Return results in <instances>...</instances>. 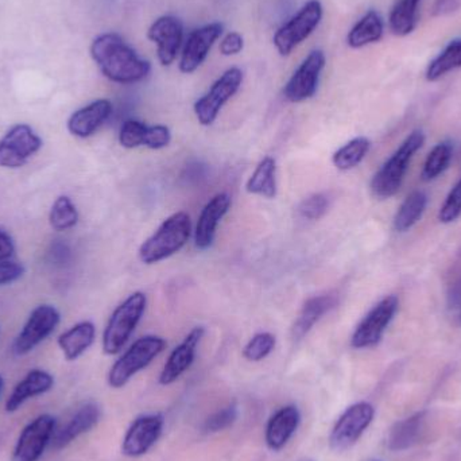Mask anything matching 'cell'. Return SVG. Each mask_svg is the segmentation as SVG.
<instances>
[{
	"instance_id": "43",
	"label": "cell",
	"mask_w": 461,
	"mask_h": 461,
	"mask_svg": "<svg viewBox=\"0 0 461 461\" xmlns=\"http://www.w3.org/2000/svg\"><path fill=\"white\" fill-rule=\"evenodd\" d=\"M15 251L13 239L5 230H0V262L13 257Z\"/></svg>"
},
{
	"instance_id": "39",
	"label": "cell",
	"mask_w": 461,
	"mask_h": 461,
	"mask_svg": "<svg viewBox=\"0 0 461 461\" xmlns=\"http://www.w3.org/2000/svg\"><path fill=\"white\" fill-rule=\"evenodd\" d=\"M170 140H172V134H170L169 127L157 124V126H148L143 146L151 150H159V149L167 148Z\"/></svg>"
},
{
	"instance_id": "8",
	"label": "cell",
	"mask_w": 461,
	"mask_h": 461,
	"mask_svg": "<svg viewBox=\"0 0 461 461\" xmlns=\"http://www.w3.org/2000/svg\"><path fill=\"white\" fill-rule=\"evenodd\" d=\"M398 305L400 301L395 295H389L379 301L357 325L351 338V346L357 349H365L381 343L384 330L397 313Z\"/></svg>"
},
{
	"instance_id": "14",
	"label": "cell",
	"mask_w": 461,
	"mask_h": 461,
	"mask_svg": "<svg viewBox=\"0 0 461 461\" xmlns=\"http://www.w3.org/2000/svg\"><path fill=\"white\" fill-rule=\"evenodd\" d=\"M164 427L165 419L162 414L138 417L124 435L122 452L129 457L143 456L156 446Z\"/></svg>"
},
{
	"instance_id": "4",
	"label": "cell",
	"mask_w": 461,
	"mask_h": 461,
	"mask_svg": "<svg viewBox=\"0 0 461 461\" xmlns=\"http://www.w3.org/2000/svg\"><path fill=\"white\" fill-rule=\"evenodd\" d=\"M148 305L145 293L135 292L127 297L110 317L103 335V351L105 355L119 354L140 324Z\"/></svg>"
},
{
	"instance_id": "17",
	"label": "cell",
	"mask_w": 461,
	"mask_h": 461,
	"mask_svg": "<svg viewBox=\"0 0 461 461\" xmlns=\"http://www.w3.org/2000/svg\"><path fill=\"white\" fill-rule=\"evenodd\" d=\"M205 330L203 327H196L188 333L183 343L176 347L170 354L169 359L165 363L159 375V384L169 386L175 384L183 374L191 368L196 357V349L204 336Z\"/></svg>"
},
{
	"instance_id": "15",
	"label": "cell",
	"mask_w": 461,
	"mask_h": 461,
	"mask_svg": "<svg viewBox=\"0 0 461 461\" xmlns=\"http://www.w3.org/2000/svg\"><path fill=\"white\" fill-rule=\"evenodd\" d=\"M149 40L157 43V56L164 67L175 62L184 38V26L180 19L164 15L157 19L148 32Z\"/></svg>"
},
{
	"instance_id": "19",
	"label": "cell",
	"mask_w": 461,
	"mask_h": 461,
	"mask_svg": "<svg viewBox=\"0 0 461 461\" xmlns=\"http://www.w3.org/2000/svg\"><path fill=\"white\" fill-rule=\"evenodd\" d=\"M230 208V197L227 194H219L210 200L203 208L194 232V243L197 249H207L215 240L216 230L221 219L227 215Z\"/></svg>"
},
{
	"instance_id": "1",
	"label": "cell",
	"mask_w": 461,
	"mask_h": 461,
	"mask_svg": "<svg viewBox=\"0 0 461 461\" xmlns=\"http://www.w3.org/2000/svg\"><path fill=\"white\" fill-rule=\"evenodd\" d=\"M91 56L103 75L113 83H140L151 70L150 62L140 59L137 51L116 32L95 38Z\"/></svg>"
},
{
	"instance_id": "11",
	"label": "cell",
	"mask_w": 461,
	"mask_h": 461,
	"mask_svg": "<svg viewBox=\"0 0 461 461\" xmlns=\"http://www.w3.org/2000/svg\"><path fill=\"white\" fill-rule=\"evenodd\" d=\"M56 419L50 414H41L22 429L14 448L13 461H38L46 447L53 440Z\"/></svg>"
},
{
	"instance_id": "5",
	"label": "cell",
	"mask_w": 461,
	"mask_h": 461,
	"mask_svg": "<svg viewBox=\"0 0 461 461\" xmlns=\"http://www.w3.org/2000/svg\"><path fill=\"white\" fill-rule=\"evenodd\" d=\"M167 348V341L159 336L149 335L138 339L111 367L108 384L113 389H122L132 376L145 370Z\"/></svg>"
},
{
	"instance_id": "40",
	"label": "cell",
	"mask_w": 461,
	"mask_h": 461,
	"mask_svg": "<svg viewBox=\"0 0 461 461\" xmlns=\"http://www.w3.org/2000/svg\"><path fill=\"white\" fill-rule=\"evenodd\" d=\"M24 267L21 263L8 262V260H2L0 262V286L13 284L23 276Z\"/></svg>"
},
{
	"instance_id": "36",
	"label": "cell",
	"mask_w": 461,
	"mask_h": 461,
	"mask_svg": "<svg viewBox=\"0 0 461 461\" xmlns=\"http://www.w3.org/2000/svg\"><path fill=\"white\" fill-rule=\"evenodd\" d=\"M238 416V406L232 403V405L226 406V408L221 409L212 416L208 417L203 429L205 433H218L229 429L230 427L235 424Z\"/></svg>"
},
{
	"instance_id": "2",
	"label": "cell",
	"mask_w": 461,
	"mask_h": 461,
	"mask_svg": "<svg viewBox=\"0 0 461 461\" xmlns=\"http://www.w3.org/2000/svg\"><path fill=\"white\" fill-rule=\"evenodd\" d=\"M192 233L188 213L177 212L169 216L159 229L140 246V258L145 265H154L180 251Z\"/></svg>"
},
{
	"instance_id": "31",
	"label": "cell",
	"mask_w": 461,
	"mask_h": 461,
	"mask_svg": "<svg viewBox=\"0 0 461 461\" xmlns=\"http://www.w3.org/2000/svg\"><path fill=\"white\" fill-rule=\"evenodd\" d=\"M371 149V142L368 138L357 137L354 140H349L348 143L339 149L332 157L333 165L338 167L339 170L354 169L357 167L363 159L367 156L368 151Z\"/></svg>"
},
{
	"instance_id": "44",
	"label": "cell",
	"mask_w": 461,
	"mask_h": 461,
	"mask_svg": "<svg viewBox=\"0 0 461 461\" xmlns=\"http://www.w3.org/2000/svg\"><path fill=\"white\" fill-rule=\"evenodd\" d=\"M3 389V378L0 376V392H2Z\"/></svg>"
},
{
	"instance_id": "27",
	"label": "cell",
	"mask_w": 461,
	"mask_h": 461,
	"mask_svg": "<svg viewBox=\"0 0 461 461\" xmlns=\"http://www.w3.org/2000/svg\"><path fill=\"white\" fill-rule=\"evenodd\" d=\"M424 414L417 413L395 424L389 435V448L392 451H405L419 441L424 424Z\"/></svg>"
},
{
	"instance_id": "20",
	"label": "cell",
	"mask_w": 461,
	"mask_h": 461,
	"mask_svg": "<svg viewBox=\"0 0 461 461\" xmlns=\"http://www.w3.org/2000/svg\"><path fill=\"white\" fill-rule=\"evenodd\" d=\"M113 113V103L99 99L72 113L68 121V130L77 138H89L94 135Z\"/></svg>"
},
{
	"instance_id": "10",
	"label": "cell",
	"mask_w": 461,
	"mask_h": 461,
	"mask_svg": "<svg viewBox=\"0 0 461 461\" xmlns=\"http://www.w3.org/2000/svg\"><path fill=\"white\" fill-rule=\"evenodd\" d=\"M42 148V140L27 124H16L0 140V167L18 169Z\"/></svg>"
},
{
	"instance_id": "38",
	"label": "cell",
	"mask_w": 461,
	"mask_h": 461,
	"mask_svg": "<svg viewBox=\"0 0 461 461\" xmlns=\"http://www.w3.org/2000/svg\"><path fill=\"white\" fill-rule=\"evenodd\" d=\"M461 215V180L449 192L444 204L441 205L438 219L441 223L449 224Z\"/></svg>"
},
{
	"instance_id": "23",
	"label": "cell",
	"mask_w": 461,
	"mask_h": 461,
	"mask_svg": "<svg viewBox=\"0 0 461 461\" xmlns=\"http://www.w3.org/2000/svg\"><path fill=\"white\" fill-rule=\"evenodd\" d=\"M338 305V295L335 293H328V294L314 295L309 298L303 308L300 314L293 325L292 335L294 340H301L317 321H320L324 314L332 311Z\"/></svg>"
},
{
	"instance_id": "37",
	"label": "cell",
	"mask_w": 461,
	"mask_h": 461,
	"mask_svg": "<svg viewBox=\"0 0 461 461\" xmlns=\"http://www.w3.org/2000/svg\"><path fill=\"white\" fill-rule=\"evenodd\" d=\"M328 207H330L328 197L324 194H314L308 199L303 200L298 207V213L301 218L308 221H319L327 213Z\"/></svg>"
},
{
	"instance_id": "25",
	"label": "cell",
	"mask_w": 461,
	"mask_h": 461,
	"mask_svg": "<svg viewBox=\"0 0 461 461\" xmlns=\"http://www.w3.org/2000/svg\"><path fill=\"white\" fill-rule=\"evenodd\" d=\"M384 23L376 11L371 10L352 27L347 37L349 48L360 49L378 42L384 37Z\"/></svg>"
},
{
	"instance_id": "9",
	"label": "cell",
	"mask_w": 461,
	"mask_h": 461,
	"mask_svg": "<svg viewBox=\"0 0 461 461\" xmlns=\"http://www.w3.org/2000/svg\"><path fill=\"white\" fill-rule=\"evenodd\" d=\"M375 416V409L371 403L357 402L349 406L333 427L330 436V444L335 451H346L351 448L363 433L367 430Z\"/></svg>"
},
{
	"instance_id": "30",
	"label": "cell",
	"mask_w": 461,
	"mask_h": 461,
	"mask_svg": "<svg viewBox=\"0 0 461 461\" xmlns=\"http://www.w3.org/2000/svg\"><path fill=\"white\" fill-rule=\"evenodd\" d=\"M461 68V38L451 41L443 51L430 62L427 69V80H440L447 73Z\"/></svg>"
},
{
	"instance_id": "34",
	"label": "cell",
	"mask_w": 461,
	"mask_h": 461,
	"mask_svg": "<svg viewBox=\"0 0 461 461\" xmlns=\"http://www.w3.org/2000/svg\"><path fill=\"white\" fill-rule=\"evenodd\" d=\"M276 343V336L273 333H257L244 347L243 357L249 362H260L274 351Z\"/></svg>"
},
{
	"instance_id": "6",
	"label": "cell",
	"mask_w": 461,
	"mask_h": 461,
	"mask_svg": "<svg viewBox=\"0 0 461 461\" xmlns=\"http://www.w3.org/2000/svg\"><path fill=\"white\" fill-rule=\"evenodd\" d=\"M322 18V5L319 0H309L290 21L279 27L273 42L282 57L289 56L319 26Z\"/></svg>"
},
{
	"instance_id": "24",
	"label": "cell",
	"mask_w": 461,
	"mask_h": 461,
	"mask_svg": "<svg viewBox=\"0 0 461 461\" xmlns=\"http://www.w3.org/2000/svg\"><path fill=\"white\" fill-rule=\"evenodd\" d=\"M95 338H96L95 325L91 321H81L59 336V347L65 359L73 362L94 344Z\"/></svg>"
},
{
	"instance_id": "29",
	"label": "cell",
	"mask_w": 461,
	"mask_h": 461,
	"mask_svg": "<svg viewBox=\"0 0 461 461\" xmlns=\"http://www.w3.org/2000/svg\"><path fill=\"white\" fill-rule=\"evenodd\" d=\"M421 0H397L389 16L392 32L398 37L411 34L417 26V13Z\"/></svg>"
},
{
	"instance_id": "26",
	"label": "cell",
	"mask_w": 461,
	"mask_h": 461,
	"mask_svg": "<svg viewBox=\"0 0 461 461\" xmlns=\"http://www.w3.org/2000/svg\"><path fill=\"white\" fill-rule=\"evenodd\" d=\"M246 191L251 194L274 199L276 196V162L265 157L247 181Z\"/></svg>"
},
{
	"instance_id": "42",
	"label": "cell",
	"mask_w": 461,
	"mask_h": 461,
	"mask_svg": "<svg viewBox=\"0 0 461 461\" xmlns=\"http://www.w3.org/2000/svg\"><path fill=\"white\" fill-rule=\"evenodd\" d=\"M461 5L460 0H436L432 8L433 16H446L456 13Z\"/></svg>"
},
{
	"instance_id": "33",
	"label": "cell",
	"mask_w": 461,
	"mask_h": 461,
	"mask_svg": "<svg viewBox=\"0 0 461 461\" xmlns=\"http://www.w3.org/2000/svg\"><path fill=\"white\" fill-rule=\"evenodd\" d=\"M49 221L56 230H70L77 224L78 212L69 197L61 196L54 202Z\"/></svg>"
},
{
	"instance_id": "32",
	"label": "cell",
	"mask_w": 461,
	"mask_h": 461,
	"mask_svg": "<svg viewBox=\"0 0 461 461\" xmlns=\"http://www.w3.org/2000/svg\"><path fill=\"white\" fill-rule=\"evenodd\" d=\"M452 154H454V149L449 142H441L435 146L422 169V180H435L438 176L443 175L451 164Z\"/></svg>"
},
{
	"instance_id": "22",
	"label": "cell",
	"mask_w": 461,
	"mask_h": 461,
	"mask_svg": "<svg viewBox=\"0 0 461 461\" xmlns=\"http://www.w3.org/2000/svg\"><path fill=\"white\" fill-rule=\"evenodd\" d=\"M54 378L43 370H32L15 387L5 402V411L15 413L27 401L50 392Z\"/></svg>"
},
{
	"instance_id": "7",
	"label": "cell",
	"mask_w": 461,
	"mask_h": 461,
	"mask_svg": "<svg viewBox=\"0 0 461 461\" xmlns=\"http://www.w3.org/2000/svg\"><path fill=\"white\" fill-rule=\"evenodd\" d=\"M241 83L243 72L239 68H230L213 83L204 96L194 103V113L202 126H211L218 119L221 108L230 97L235 96Z\"/></svg>"
},
{
	"instance_id": "41",
	"label": "cell",
	"mask_w": 461,
	"mask_h": 461,
	"mask_svg": "<svg viewBox=\"0 0 461 461\" xmlns=\"http://www.w3.org/2000/svg\"><path fill=\"white\" fill-rule=\"evenodd\" d=\"M243 37L236 32H229L221 42V53L227 57L236 56L243 50Z\"/></svg>"
},
{
	"instance_id": "35",
	"label": "cell",
	"mask_w": 461,
	"mask_h": 461,
	"mask_svg": "<svg viewBox=\"0 0 461 461\" xmlns=\"http://www.w3.org/2000/svg\"><path fill=\"white\" fill-rule=\"evenodd\" d=\"M146 130L148 124L135 119H129L122 124L121 132H119V142L123 148L137 149L143 146Z\"/></svg>"
},
{
	"instance_id": "13",
	"label": "cell",
	"mask_w": 461,
	"mask_h": 461,
	"mask_svg": "<svg viewBox=\"0 0 461 461\" xmlns=\"http://www.w3.org/2000/svg\"><path fill=\"white\" fill-rule=\"evenodd\" d=\"M325 54L322 50H313L295 69L284 89L285 97L290 103H301L312 99L319 86L320 75L325 67Z\"/></svg>"
},
{
	"instance_id": "16",
	"label": "cell",
	"mask_w": 461,
	"mask_h": 461,
	"mask_svg": "<svg viewBox=\"0 0 461 461\" xmlns=\"http://www.w3.org/2000/svg\"><path fill=\"white\" fill-rule=\"evenodd\" d=\"M223 34V24L210 23L194 30L186 41L181 56L180 70L185 75H191L202 67L212 49L213 43Z\"/></svg>"
},
{
	"instance_id": "12",
	"label": "cell",
	"mask_w": 461,
	"mask_h": 461,
	"mask_svg": "<svg viewBox=\"0 0 461 461\" xmlns=\"http://www.w3.org/2000/svg\"><path fill=\"white\" fill-rule=\"evenodd\" d=\"M59 324V313L51 305H40L32 312L23 330L13 344V352L16 357L32 352L38 344L51 335Z\"/></svg>"
},
{
	"instance_id": "18",
	"label": "cell",
	"mask_w": 461,
	"mask_h": 461,
	"mask_svg": "<svg viewBox=\"0 0 461 461\" xmlns=\"http://www.w3.org/2000/svg\"><path fill=\"white\" fill-rule=\"evenodd\" d=\"M301 424L297 406L287 405L276 411L266 425V446L270 451L279 452L286 447Z\"/></svg>"
},
{
	"instance_id": "3",
	"label": "cell",
	"mask_w": 461,
	"mask_h": 461,
	"mask_svg": "<svg viewBox=\"0 0 461 461\" xmlns=\"http://www.w3.org/2000/svg\"><path fill=\"white\" fill-rule=\"evenodd\" d=\"M424 132H411L394 154L384 162L371 181V191L378 199H390L400 191L414 154L424 146Z\"/></svg>"
},
{
	"instance_id": "21",
	"label": "cell",
	"mask_w": 461,
	"mask_h": 461,
	"mask_svg": "<svg viewBox=\"0 0 461 461\" xmlns=\"http://www.w3.org/2000/svg\"><path fill=\"white\" fill-rule=\"evenodd\" d=\"M100 416H102V411L97 403L88 402L81 406L67 425L54 436L51 447L56 451L67 448L76 438L94 429L100 421Z\"/></svg>"
},
{
	"instance_id": "28",
	"label": "cell",
	"mask_w": 461,
	"mask_h": 461,
	"mask_svg": "<svg viewBox=\"0 0 461 461\" xmlns=\"http://www.w3.org/2000/svg\"><path fill=\"white\" fill-rule=\"evenodd\" d=\"M428 196L421 191H414L406 197L401 204L400 210L395 213L394 229L398 232H406L416 226L417 221L424 215L427 210Z\"/></svg>"
}]
</instances>
